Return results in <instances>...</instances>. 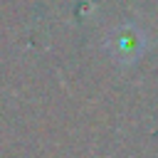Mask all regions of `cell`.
<instances>
[{"mask_svg":"<svg viewBox=\"0 0 158 158\" xmlns=\"http://www.w3.org/2000/svg\"><path fill=\"white\" fill-rule=\"evenodd\" d=\"M146 44H148V40H146L143 30L133 22L118 25L109 37V47H111L114 57L121 62H136L146 52Z\"/></svg>","mask_w":158,"mask_h":158,"instance_id":"obj_1","label":"cell"}]
</instances>
